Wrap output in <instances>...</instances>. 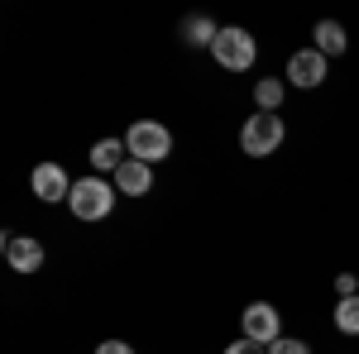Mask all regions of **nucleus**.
Instances as JSON below:
<instances>
[{
  "label": "nucleus",
  "mask_w": 359,
  "mask_h": 354,
  "mask_svg": "<svg viewBox=\"0 0 359 354\" xmlns=\"http://www.w3.org/2000/svg\"><path fill=\"white\" fill-rule=\"evenodd\" d=\"M125 149H130V158L154 168L158 158L172 154V135H168V125H158V120H139V125H130V135H125Z\"/></svg>",
  "instance_id": "nucleus-3"
},
{
  "label": "nucleus",
  "mask_w": 359,
  "mask_h": 354,
  "mask_svg": "<svg viewBox=\"0 0 359 354\" xmlns=\"http://www.w3.org/2000/svg\"><path fill=\"white\" fill-rule=\"evenodd\" d=\"M149 187H154V168L139 163V158H125L120 172H115V191H120V196H144Z\"/></svg>",
  "instance_id": "nucleus-9"
},
{
  "label": "nucleus",
  "mask_w": 359,
  "mask_h": 354,
  "mask_svg": "<svg viewBox=\"0 0 359 354\" xmlns=\"http://www.w3.org/2000/svg\"><path fill=\"white\" fill-rule=\"evenodd\" d=\"M29 187H34L39 201H67V196H72V182H67V172L57 163H39L34 177H29Z\"/></svg>",
  "instance_id": "nucleus-7"
},
{
  "label": "nucleus",
  "mask_w": 359,
  "mask_h": 354,
  "mask_svg": "<svg viewBox=\"0 0 359 354\" xmlns=\"http://www.w3.org/2000/svg\"><path fill=\"white\" fill-rule=\"evenodd\" d=\"M278 144H283V120L269 115V110H259V115H249L245 130H240V149H245L249 158H269Z\"/></svg>",
  "instance_id": "nucleus-4"
},
{
  "label": "nucleus",
  "mask_w": 359,
  "mask_h": 354,
  "mask_svg": "<svg viewBox=\"0 0 359 354\" xmlns=\"http://www.w3.org/2000/svg\"><path fill=\"white\" fill-rule=\"evenodd\" d=\"M283 91H287V86L278 82V77H259V82H254V106L273 115V110L283 106Z\"/></svg>",
  "instance_id": "nucleus-13"
},
{
  "label": "nucleus",
  "mask_w": 359,
  "mask_h": 354,
  "mask_svg": "<svg viewBox=\"0 0 359 354\" xmlns=\"http://www.w3.org/2000/svg\"><path fill=\"white\" fill-rule=\"evenodd\" d=\"M287 82L292 86H321L326 82V57L316 48H302V53L287 57Z\"/></svg>",
  "instance_id": "nucleus-8"
},
{
  "label": "nucleus",
  "mask_w": 359,
  "mask_h": 354,
  "mask_svg": "<svg viewBox=\"0 0 359 354\" xmlns=\"http://www.w3.org/2000/svg\"><path fill=\"white\" fill-rule=\"evenodd\" d=\"M278 330H283L278 306H269V301H249L245 306V340H254V345H273Z\"/></svg>",
  "instance_id": "nucleus-5"
},
{
  "label": "nucleus",
  "mask_w": 359,
  "mask_h": 354,
  "mask_svg": "<svg viewBox=\"0 0 359 354\" xmlns=\"http://www.w3.org/2000/svg\"><path fill=\"white\" fill-rule=\"evenodd\" d=\"M335 292H340V297H359V278L340 273V278H335Z\"/></svg>",
  "instance_id": "nucleus-16"
},
{
  "label": "nucleus",
  "mask_w": 359,
  "mask_h": 354,
  "mask_svg": "<svg viewBox=\"0 0 359 354\" xmlns=\"http://www.w3.org/2000/svg\"><path fill=\"white\" fill-rule=\"evenodd\" d=\"M5 264L15 273H39L43 268V245L34 240V235H5Z\"/></svg>",
  "instance_id": "nucleus-6"
},
{
  "label": "nucleus",
  "mask_w": 359,
  "mask_h": 354,
  "mask_svg": "<svg viewBox=\"0 0 359 354\" xmlns=\"http://www.w3.org/2000/svg\"><path fill=\"white\" fill-rule=\"evenodd\" d=\"M335 330H340V335H359V297L335 301Z\"/></svg>",
  "instance_id": "nucleus-14"
},
{
  "label": "nucleus",
  "mask_w": 359,
  "mask_h": 354,
  "mask_svg": "<svg viewBox=\"0 0 359 354\" xmlns=\"http://www.w3.org/2000/svg\"><path fill=\"white\" fill-rule=\"evenodd\" d=\"M269 354H311V345H306V340H287V335H278L273 345H269Z\"/></svg>",
  "instance_id": "nucleus-15"
},
{
  "label": "nucleus",
  "mask_w": 359,
  "mask_h": 354,
  "mask_svg": "<svg viewBox=\"0 0 359 354\" xmlns=\"http://www.w3.org/2000/svg\"><path fill=\"white\" fill-rule=\"evenodd\" d=\"M96 354H135V350H130L125 340H101V345H96Z\"/></svg>",
  "instance_id": "nucleus-18"
},
{
  "label": "nucleus",
  "mask_w": 359,
  "mask_h": 354,
  "mask_svg": "<svg viewBox=\"0 0 359 354\" xmlns=\"http://www.w3.org/2000/svg\"><path fill=\"white\" fill-rule=\"evenodd\" d=\"M225 354H269V345H254V340H235Z\"/></svg>",
  "instance_id": "nucleus-17"
},
{
  "label": "nucleus",
  "mask_w": 359,
  "mask_h": 354,
  "mask_svg": "<svg viewBox=\"0 0 359 354\" xmlns=\"http://www.w3.org/2000/svg\"><path fill=\"white\" fill-rule=\"evenodd\" d=\"M311 39H316V53H321V57H340V53H345V43H350L345 29L335 25V20H321V25L311 29Z\"/></svg>",
  "instance_id": "nucleus-11"
},
{
  "label": "nucleus",
  "mask_w": 359,
  "mask_h": 354,
  "mask_svg": "<svg viewBox=\"0 0 359 354\" xmlns=\"http://www.w3.org/2000/svg\"><path fill=\"white\" fill-rule=\"evenodd\" d=\"M115 182L106 177H82V182H72V196H67V206H72V216L77 220H106L115 211Z\"/></svg>",
  "instance_id": "nucleus-1"
},
{
  "label": "nucleus",
  "mask_w": 359,
  "mask_h": 354,
  "mask_svg": "<svg viewBox=\"0 0 359 354\" xmlns=\"http://www.w3.org/2000/svg\"><path fill=\"white\" fill-rule=\"evenodd\" d=\"M211 57L221 62V67H230V72H249L254 67V57H259V43H254V34L240 25H225L221 34H216V43H211Z\"/></svg>",
  "instance_id": "nucleus-2"
},
{
  "label": "nucleus",
  "mask_w": 359,
  "mask_h": 354,
  "mask_svg": "<svg viewBox=\"0 0 359 354\" xmlns=\"http://www.w3.org/2000/svg\"><path fill=\"white\" fill-rule=\"evenodd\" d=\"M125 154H130V149H125L120 139H101V144L91 149V168H96V172H120Z\"/></svg>",
  "instance_id": "nucleus-12"
},
{
  "label": "nucleus",
  "mask_w": 359,
  "mask_h": 354,
  "mask_svg": "<svg viewBox=\"0 0 359 354\" xmlns=\"http://www.w3.org/2000/svg\"><path fill=\"white\" fill-rule=\"evenodd\" d=\"M177 34H182V43H187V48H211V43H216V34H221V29L211 25V20H206V15H187V20H182V29H177Z\"/></svg>",
  "instance_id": "nucleus-10"
}]
</instances>
